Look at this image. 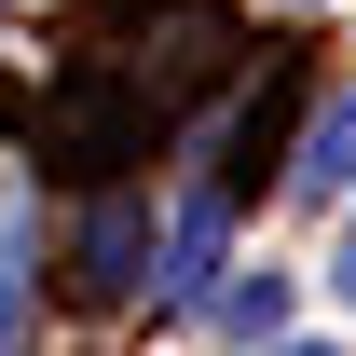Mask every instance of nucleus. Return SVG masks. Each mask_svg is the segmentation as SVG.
<instances>
[{"label":"nucleus","mask_w":356,"mask_h":356,"mask_svg":"<svg viewBox=\"0 0 356 356\" xmlns=\"http://www.w3.org/2000/svg\"><path fill=\"white\" fill-rule=\"evenodd\" d=\"M220 247H233V206L220 192H178V220H165V247H151V288H165L178 315L220 288Z\"/></svg>","instance_id":"nucleus-1"},{"label":"nucleus","mask_w":356,"mask_h":356,"mask_svg":"<svg viewBox=\"0 0 356 356\" xmlns=\"http://www.w3.org/2000/svg\"><path fill=\"white\" fill-rule=\"evenodd\" d=\"M220 329H233V343H274V329H288V274H247V288H233V302H220Z\"/></svg>","instance_id":"nucleus-5"},{"label":"nucleus","mask_w":356,"mask_h":356,"mask_svg":"<svg viewBox=\"0 0 356 356\" xmlns=\"http://www.w3.org/2000/svg\"><path fill=\"white\" fill-rule=\"evenodd\" d=\"M83 288H151V220H137V192L83 220Z\"/></svg>","instance_id":"nucleus-2"},{"label":"nucleus","mask_w":356,"mask_h":356,"mask_svg":"<svg viewBox=\"0 0 356 356\" xmlns=\"http://www.w3.org/2000/svg\"><path fill=\"white\" fill-rule=\"evenodd\" d=\"M288 178H302V192H329V206L356 192V96H329V110L302 124V165H288Z\"/></svg>","instance_id":"nucleus-3"},{"label":"nucleus","mask_w":356,"mask_h":356,"mask_svg":"<svg viewBox=\"0 0 356 356\" xmlns=\"http://www.w3.org/2000/svg\"><path fill=\"white\" fill-rule=\"evenodd\" d=\"M329 302L356 315V220H343V247H329Z\"/></svg>","instance_id":"nucleus-6"},{"label":"nucleus","mask_w":356,"mask_h":356,"mask_svg":"<svg viewBox=\"0 0 356 356\" xmlns=\"http://www.w3.org/2000/svg\"><path fill=\"white\" fill-rule=\"evenodd\" d=\"M0 356H28V206L0 220Z\"/></svg>","instance_id":"nucleus-4"},{"label":"nucleus","mask_w":356,"mask_h":356,"mask_svg":"<svg viewBox=\"0 0 356 356\" xmlns=\"http://www.w3.org/2000/svg\"><path fill=\"white\" fill-rule=\"evenodd\" d=\"M261 356H343V343H261Z\"/></svg>","instance_id":"nucleus-7"}]
</instances>
